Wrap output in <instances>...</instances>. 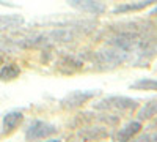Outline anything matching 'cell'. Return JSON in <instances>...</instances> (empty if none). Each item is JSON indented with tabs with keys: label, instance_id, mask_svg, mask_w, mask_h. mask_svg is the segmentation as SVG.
Masks as SVG:
<instances>
[{
	"label": "cell",
	"instance_id": "cell-1",
	"mask_svg": "<svg viewBox=\"0 0 157 142\" xmlns=\"http://www.w3.org/2000/svg\"><path fill=\"white\" fill-rule=\"evenodd\" d=\"M137 108H138V99H134L130 96H123V95H110L94 103V109L98 111L126 112V111H134Z\"/></svg>",
	"mask_w": 157,
	"mask_h": 142
},
{
	"label": "cell",
	"instance_id": "cell-2",
	"mask_svg": "<svg viewBox=\"0 0 157 142\" xmlns=\"http://www.w3.org/2000/svg\"><path fill=\"white\" fill-rule=\"evenodd\" d=\"M101 95V90H72V92L66 93L60 99V106L66 111H72L77 108H82L83 104L90 103L93 98Z\"/></svg>",
	"mask_w": 157,
	"mask_h": 142
},
{
	"label": "cell",
	"instance_id": "cell-3",
	"mask_svg": "<svg viewBox=\"0 0 157 142\" xmlns=\"http://www.w3.org/2000/svg\"><path fill=\"white\" fill-rule=\"evenodd\" d=\"M58 133V126L44 120H33L27 130H25V139L27 140H38V139H49Z\"/></svg>",
	"mask_w": 157,
	"mask_h": 142
},
{
	"label": "cell",
	"instance_id": "cell-4",
	"mask_svg": "<svg viewBox=\"0 0 157 142\" xmlns=\"http://www.w3.org/2000/svg\"><path fill=\"white\" fill-rule=\"evenodd\" d=\"M66 3L77 11L88 13V14H93V16L105 14L107 11L105 0H66Z\"/></svg>",
	"mask_w": 157,
	"mask_h": 142
},
{
	"label": "cell",
	"instance_id": "cell-5",
	"mask_svg": "<svg viewBox=\"0 0 157 142\" xmlns=\"http://www.w3.org/2000/svg\"><path fill=\"white\" fill-rule=\"evenodd\" d=\"M127 59V54L124 51L118 49V47H109V49H102L96 52V60L99 65H104V68H113L118 67Z\"/></svg>",
	"mask_w": 157,
	"mask_h": 142
},
{
	"label": "cell",
	"instance_id": "cell-6",
	"mask_svg": "<svg viewBox=\"0 0 157 142\" xmlns=\"http://www.w3.org/2000/svg\"><path fill=\"white\" fill-rule=\"evenodd\" d=\"M152 5H157V0H135V2H127V3H121L113 8V14H126V13H135V11H141L146 10Z\"/></svg>",
	"mask_w": 157,
	"mask_h": 142
},
{
	"label": "cell",
	"instance_id": "cell-7",
	"mask_svg": "<svg viewBox=\"0 0 157 142\" xmlns=\"http://www.w3.org/2000/svg\"><path fill=\"white\" fill-rule=\"evenodd\" d=\"M141 122L137 119V120H130L129 123H126L124 126H121L118 133L115 134V140H120V142H126V140H130L134 139L135 136L140 134L141 131Z\"/></svg>",
	"mask_w": 157,
	"mask_h": 142
},
{
	"label": "cell",
	"instance_id": "cell-8",
	"mask_svg": "<svg viewBox=\"0 0 157 142\" xmlns=\"http://www.w3.org/2000/svg\"><path fill=\"white\" fill-rule=\"evenodd\" d=\"M77 137L83 140H102L109 137L105 126H82L77 133Z\"/></svg>",
	"mask_w": 157,
	"mask_h": 142
},
{
	"label": "cell",
	"instance_id": "cell-9",
	"mask_svg": "<svg viewBox=\"0 0 157 142\" xmlns=\"http://www.w3.org/2000/svg\"><path fill=\"white\" fill-rule=\"evenodd\" d=\"M24 120V114L21 111H11L8 114L3 115V133H11V131H14L16 128L22 123Z\"/></svg>",
	"mask_w": 157,
	"mask_h": 142
},
{
	"label": "cell",
	"instance_id": "cell-10",
	"mask_svg": "<svg viewBox=\"0 0 157 142\" xmlns=\"http://www.w3.org/2000/svg\"><path fill=\"white\" fill-rule=\"evenodd\" d=\"M132 90H141V92H157V79L154 77H140L138 81L129 85Z\"/></svg>",
	"mask_w": 157,
	"mask_h": 142
},
{
	"label": "cell",
	"instance_id": "cell-11",
	"mask_svg": "<svg viewBox=\"0 0 157 142\" xmlns=\"http://www.w3.org/2000/svg\"><path fill=\"white\" fill-rule=\"evenodd\" d=\"M155 115H157V99H149L148 103H145V104L140 108V111L137 114V119L140 122H143V120L154 119Z\"/></svg>",
	"mask_w": 157,
	"mask_h": 142
},
{
	"label": "cell",
	"instance_id": "cell-12",
	"mask_svg": "<svg viewBox=\"0 0 157 142\" xmlns=\"http://www.w3.org/2000/svg\"><path fill=\"white\" fill-rule=\"evenodd\" d=\"M24 24L21 14H3L0 16V29H16Z\"/></svg>",
	"mask_w": 157,
	"mask_h": 142
},
{
	"label": "cell",
	"instance_id": "cell-13",
	"mask_svg": "<svg viewBox=\"0 0 157 142\" xmlns=\"http://www.w3.org/2000/svg\"><path fill=\"white\" fill-rule=\"evenodd\" d=\"M21 74V68L16 63H6L0 68V81H13Z\"/></svg>",
	"mask_w": 157,
	"mask_h": 142
},
{
	"label": "cell",
	"instance_id": "cell-14",
	"mask_svg": "<svg viewBox=\"0 0 157 142\" xmlns=\"http://www.w3.org/2000/svg\"><path fill=\"white\" fill-rule=\"evenodd\" d=\"M135 140L137 142H145V140H149V142H157V131L154 133H149V134H141V136H135Z\"/></svg>",
	"mask_w": 157,
	"mask_h": 142
},
{
	"label": "cell",
	"instance_id": "cell-15",
	"mask_svg": "<svg viewBox=\"0 0 157 142\" xmlns=\"http://www.w3.org/2000/svg\"><path fill=\"white\" fill-rule=\"evenodd\" d=\"M151 14H157V8H154V10L151 11Z\"/></svg>",
	"mask_w": 157,
	"mask_h": 142
}]
</instances>
